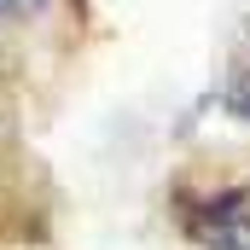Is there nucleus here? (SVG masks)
Listing matches in <instances>:
<instances>
[{"mask_svg": "<svg viewBox=\"0 0 250 250\" xmlns=\"http://www.w3.org/2000/svg\"><path fill=\"white\" fill-rule=\"evenodd\" d=\"M41 0H0V23H12V18H23V12H35Z\"/></svg>", "mask_w": 250, "mask_h": 250, "instance_id": "2", "label": "nucleus"}, {"mask_svg": "<svg viewBox=\"0 0 250 250\" xmlns=\"http://www.w3.org/2000/svg\"><path fill=\"white\" fill-rule=\"evenodd\" d=\"M187 233L198 250H250V175L187 204Z\"/></svg>", "mask_w": 250, "mask_h": 250, "instance_id": "1", "label": "nucleus"}]
</instances>
